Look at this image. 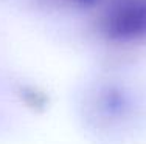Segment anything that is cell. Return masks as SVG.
<instances>
[{
	"label": "cell",
	"instance_id": "obj_1",
	"mask_svg": "<svg viewBox=\"0 0 146 144\" xmlns=\"http://www.w3.org/2000/svg\"><path fill=\"white\" fill-rule=\"evenodd\" d=\"M107 30L113 37L132 39L146 34V0H131L110 12Z\"/></svg>",
	"mask_w": 146,
	"mask_h": 144
},
{
	"label": "cell",
	"instance_id": "obj_2",
	"mask_svg": "<svg viewBox=\"0 0 146 144\" xmlns=\"http://www.w3.org/2000/svg\"><path fill=\"white\" fill-rule=\"evenodd\" d=\"M82 3H86V5H90V3H93L95 0H81Z\"/></svg>",
	"mask_w": 146,
	"mask_h": 144
}]
</instances>
